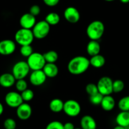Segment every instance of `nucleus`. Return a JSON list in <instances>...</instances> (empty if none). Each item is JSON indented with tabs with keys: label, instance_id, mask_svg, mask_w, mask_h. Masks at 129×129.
<instances>
[{
	"label": "nucleus",
	"instance_id": "nucleus-1",
	"mask_svg": "<svg viewBox=\"0 0 129 129\" xmlns=\"http://www.w3.org/2000/svg\"><path fill=\"white\" fill-rule=\"evenodd\" d=\"M90 61L84 56H77L69 61L67 65L68 71L72 75H81L87 70Z\"/></svg>",
	"mask_w": 129,
	"mask_h": 129
},
{
	"label": "nucleus",
	"instance_id": "nucleus-2",
	"mask_svg": "<svg viewBox=\"0 0 129 129\" xmlns=\"http://www.w3.org/2000/svg\"><path fill=\"white\" fill-rule=\"evenodd\" d=\"M105 30V25L101 21L94 20L88 25L86 33L90 40L98 41L102 38Z\"/></svg>",
	"mask_w": 129,
	"mask_h": 129
},
{
	"label": "nucleus",
	"instance_id": "nucleus-3",
	"mask_svg": "<svg viewBox=\"0 0 129 129\" xmlns=\"http://www.w3.org/2000/svg\"><path fill=\"white\" fill-rule=\"evenodd\" d=\"M34 39V34L31 29L21 28L15 34V40L19 45H30Z\"/></svg>",
	"mask_w": 129,
	"mask_h": 129
},
{
	"label": "nucleus",
	"instance_id": "nucleus-4",
	"mask_svg": "<svg viewBox=\"0 0 129 129\" xmlns=\"http://www.w3.org/2000/svg\"><path fill=\"white\" fill-rule=\"evenodd\" d=\"M27 63L30 69L32 71H34V70H43L46 62L44 59L43 54L38 52H34L27 58Z\"/></svg>",
	"mask_w": 129,
	"mask_h": 129
},
{
	"label": "nucleus",
	"instance_id": "nucleus-5",
	"mask_svg": "<svg viewBox=\"0 0 129 129\" xmlns=\"http://www.w3.org/2000/svg\"><path fill=\"white\" fill-rule=\"evenodd\" d=\"M30 70L27 61H20L13 65L12 74L16 80L24 79L28 75Z\"/></svg>",
	"mask_w": 129,
	"mask_h": 129
},
{
	"label": "nucleus",
	"instance_id": "nucleus-6",
	"mask_svg": "<svg viewBox=\"0 0 129 129\" xmlns=\"http://www.w3.org/2000/svg\"><path fill=\"white\" fill-rule=\"evenodd\" d=\"M34 38L43 39L49 34L50 32V25L45 20L36 22L32 29Z\"/></svg>",
	"mask_w": 129,
	"mask_h": 129
},
{
	"label": "nucleus",
	"instance_id": "nucleus-7",
	"mask_svg": "<svg viewBox=\"0 0 129 129\" xmlns=\"http://www.w3.org/2000/svg\"><path fill=\"white\" fill-rule=\"evenodd\" d=\"M63 111L67 116L75 117L81 112V106L76 100H69L64 103Z\"/></svg>",
	"mask_w": 129,
	"mask_h": 129
},
{
	"label": "nucleus",
	"instance_id": "nucleus-8",
	"mask_svg": "<svg viewBox=\"0 0 129 129\" xmlns=\"http://www.w3.org/2000/svg\"><path fill=\"white\" fill-rule=\"evenodd\" d=\"M113 80L109 77H103L98 82L97 87L102 95H110L113 93Z\"/></svg>",
	"mask_w": 129,
	"mask_h": 129
},
{
	"label": "nucleus",
	"instance_id": "nucleus-9",
	"mask_svg": "<svg viewBox=\"0 0 129 129\" xmlns=\"http://www.w3.org/2000/svg\"><path fill=\"white\" fill-rule=\"evenodd\" d=\"M5 101L6 104L12 108H17L23 103L21 94L15 91H10L7 93L5 98Z\"/></svg>",
	"mask_w": 129,
	"mask_h": 129
},
{
	"label": "nucleus",
	"instance_id": "nucleus-10",
	"mask_svg": "<svg viewBox=\"0 0 129 129\" xmlns=\"http://www.w3.org/2000/svg\"><path fill=\"white\" fill-rule=\"evenodd\" d=\"M16 49V44L11 39H4L0 41V54L8 56L13 54Z\"/></svg>",
	"mask_w": 129,
	"mask_h": 129
},
{
	"label": "nucleus",
	"instance_id": "nucleus-11",
	"mask_svg": "<svg viewBox=\"0 0 129 129\" xmlns=\"http://www.w3.org/2000/svg\"><path fill=\"white\" fill-rule=\"evenodd\" d=\"M47 77L43 70L32 71L29 77L30 82L34 86H40L44 84Z\"/></svg>",
	"mask_w": 129,
	"mask_h": 129
},
{
	"label": "nucleus",
	"instance_id": "nucleus-12",
	"mask_svg": "<svg viewBox=\"0 0 129 129\" xmlns=\"http://www.w3.org/2000/svg\"><path fill=\"white\" fill-rule=\"evenodd\" d=\"M64 17L67 22L71 23H77L80 18V14L76 8L69 7L64 11Z\"/></svg>",
	"mask_w": 129,
	"mask_h": 129
},
{
	"label": "nucleus",
	"instance_id": "nucleus-13",
	"mask_svg": "<svg viewBox=\"0 0 129 129\" xmlns=\"http://www.w3.org/2000/svg\"><path fill=\"white\" fill-rule=\"evenodd\" d=\"M32 108L27 103H23L18 108H17V117L21 120H27L32 115Z\"/></svg>",
	"mask_w": 129,
	"mask_h": 129
},
{
	"label": "nucleus",
	"instance_id": "nucleus-14",
	"mask_svg": "<svg viewBox=\"0 0 129 129\" xmlns=\"http://www.w3.org/2000/svg\"><path fill=\"white\" fill-rule=\"evenodd\" d=\"M20 25L21 27L26 29H32L36 23V17L31 15L30 13H25L22 15L20 18Z\"/></svg>",
	"mask_w": 129,
	"mask_h": 129
},
{
	"label": "nucleus",
	"instance_id": "nucleus-15",
	"mask_svg": "<svg viewBox=\"0 0 129 129\" xmlns=\"http://www.w3.org/2000/svg\"><path fill=\"white\" fill-rule=\"evenodd\" d=\"M16 79L10 73H5L0 75V85L5 88H10L15 84Z\"/></svg>",
	"mask_w": 129,
	"mask_h": 129
},
{
	"label": "nucleus",
	"instance_id": "nucleus-16",
	"mask_svg": "<svg viewBox=\"0 0 129 129\" xmlns=\"http://www.w3.org/2000/svg\"><path fill=\"white\" fill-rule=\"evenodd\" d=\"M80 126L82 129H96L97 123L92 116L85 115L80 120Z\"/></svg>",
	"mask_w": 129,
	"mask_h": 129
},
{
	"label": "nucleus",
	"instance_id": "nucleus-17",
	"mask_svg": "<svg viewBox=\"0 0 129 129\" xmlns=\"http://www.w3.org/2000/svg\"><path fill=\"white\" fill-rule=\"evenodd\" d=\"M115 103H116L113 97L111 96V95H106L103 96L100 105L103 110L106 111H110L114 109Z\"/></svg>",
	"mask_w": 129,
	"mask_h": 129
},
{
	"label": "nucleus",
	"instance_id": "nucleus-18",
	"mask_svg": "<svg viewBox=\"0 0 129 129\" xmlns=\"http://www.w3.org/2000/svg\"><path fill=\"white\" fill-rule=\"evenodd\" d=\"M45 75L48 78H54L58 75L59 70L55 63H46L43 69Z\"/></svg>",
	"mask_w": 129,
	"mask_h": 129
},
{
	"label": "nucleus",
	"instance_id": "nucleus-19",
	"mask_svg": "<svg viewBox=\"0 0 129 129\" xmlns=\"http://www.w3.org/2000/svg\"><path fill=\"white\" fill-rule=\"evenodd\" d=\"M101 46L98 41L90 40L87 45V53L90 56L97 55L100 53Z\"/></svg>",
	"mask_w": 129,
	"mask_h": 129
},
{
	"label": "nucleus",
	"instance_id": "nucleus-20",
	"mask_svg": "<svg viewBox=\"0 0 129 129\" xmlns=\"http://www.w3.org/2000/svg\"><path fill=\"white\" fill-rule=\"evenodd\" d=\"M116 122L119 126L126 128L129 126V111H120L116 117Z\"/></svg>",
	"mask_w": 129,
	"mask_h": 129
},
{
	"label": "nucleus",
	"instance_id": "nucleus-21",
	"mask_svg": "<svg viewBox=\"0 0 129 129\" xmlns=\"http://www.w3.org/2000/svg\"><path fill=\"white\" fill-rule=\"evenodd\" d=\"M90 61V65L96 69H100L103 67L106 63V59L105 57L101 54H99L97 55L91 56L90 59H89Z\"/></svg>",
	"mask_w": 129,
	"mask_h": 129
},
{
	"label": "nucleus",
	"instance_id": "nucleus-22",
	"mask_svg": "<svg viewBox=\"0 0 129 129\" xmlns=\"http://www.w3.org/2000/svg\"><path fill=\"white\" fill-rule=\"evenodd\" d=\"M64 103L61 100L54 98L49 103V107L51 111L53 113H59L63 110Z\"/></svg>",
	"mask_w": 129,
	"mask_h": 129
},
{
	"label": "nucleus",
	"instance_id": "nucleus-23",
	"mask_svg": "<svg viewBox=\"0 0 129 129\" xmlns=\"http://www.w3.org/2000/svg\"><path fill=\"white\" fill-rule=\"evenodd\" d=\"M44 20L49 25H56L58 24L60 21V17L59 15L55 12H51L48 13L46 16Z\"/></svg>",
	"mask_w": 129,
	"mask_h": 129
},
{
	"label": "nucleus",
	"instance_id": "nucleus-24",
	"mask_svg": "<svg viewBox=\"0 0 129 129\" xmlns=\"http://www.w3.org/2000/svg\"><path fill=\"white\" fill-rule=\"evenodd\" d=\"M44 58L46 63H55L58 59V54L56 51L54 50H50L43 54Z\"/></svg>",
	"mask_w": 129,
	"mask_h": 129
},
{
	"label": "nucleus",
	"instance_id": "nucleus-25",
	"mask_svg": "<svg viewBox=\"0 0 129 129\" xmlns=\"http://www.w3.org/2000/svg\"><path fill=\"white\" fill-rule=\"evenodd\" d=\"M118 108L123 111H129V95L123 97L118 103Z\"/></svg>",
	"mask_w": 129,
	"mask_h": 129
},
{
	"label": "nucleus",
	"instance_id": "nucleus-26",
	"mask_svg": "<svg viewBox=\"0 0 129 129\" xmlns=\"http://www.w3.org/2000/svg\"><path fill=\"white\" fill-rule=\"evenodd\" d=\"M125 88V84L123 81L120 79L115 80L113 82V92L119 93L123 91Z\"/></svg>",
	"mask_w": 129,
	"mask_h": 129
},
{
	"label": "nucleus",
	"instance_id": "nucleus-27",
	"mask_svg": "<svg viewBox=\"0 0 129 129\" xmlns=\"http://www.w3.org/2000/svg\"><path fill=\"white\" fill-rule=\"evenodd\" d=\"M22 98L23 100V102H28L32 100L34 97V92L33 90L30 89H27L24 91L21 92Z\"/></svg>",
	"mask_w": 129,
	"mask_h": 129
},
{
	"label": "nucleus",
	"instance_id": "nucleus-28",
	"mask_svg": "<svg viewBox=\"0 0 129 129\" xmlns=\"http://www.w3.org/2000/svg\"><path fill=\"white\" fill-rule=\"evenodd\" d=\"M103 96L104 95H102L101 93L98 92L96 94L90 95L89 101H90V103L92 104L93 105H101Z\"/></svg>",
	"mask_w": 129,
	"mask_h": 129
},
{
	"label": "nucleus",
	"instance_id": "nucleus-29",
	"mask_svg": "<svg viewBox=\"0 0 129 129\" xmlns=\"http://www.w3.org/2000/svg\"><path fill=\"white\" fill-rule=\"evenodd\" d=\"M20 54H22V56L26 57V58H28V56H30L32 53H34L31 45L22 46L20 49Z\"/></svg>",
	"mask_w": 129,
	"mask_h": 129
},
{
	"label": "nucleus",
	"instance_id": "nucleus-30",
	"mask_svg": "<svg viewBox=\"0 0 129 129\" xmlns=\"http://www.w3.org/2000/svg\"><path fill=\"white\" fill-rule=\"evenodd\" d=\"M15 87L17 91L22 92L27 89V83L24 79L17 80L15 82Z\"/></svg>",
	"mask_w": 129,
	"mask_h": 129
},
{
	"label": "nucleus",
	"instance_id": "nucleus-31",
	"mask_svg": "<svg viewBox=\"0 0 129 129\" xmlns=\"http://www.w3.org/2000/svg\"><path fill=\"white\" fill-rule=\"evenodd\" d=\"M85 91L88 94L90 95L95 94L96 93L99 92L98 89L97 87V84H94V83H89L85 87Z\"/></svg>",
	"mask_w": 129,
	"mask_h": 129
},
{
	"label": "nucleus",
	"instance_id": "nucleus-32",
	"mask_svg": "<svg viewBox=\"0 0 129 129\" xmlns=\"http://www.w3.org/2000/svg\"><path fill=\"white\" fill-rule=\"evenodd\" d=\"M3 126L5 129H16L17 123L14 119L12 118H8L4 121Z\"/></svg>",
	"mask_w": 129,
	"mask_h": 129
},
{
	"label": "nucleus",
	"instance_id": "nucleus-33",
	"mask_svg": "<svg viewBox=\"0 0 129 129\" xmlns=\"http://www.w3.org/2000/svg\"><path fill=\"white\" fill-rule=\"evenodd\" d=\"M46 129H63V124L59 121H52L47 125Z\"/></svg>",
	"mask_w": 129,
	"mask_h": 129
},
{
	"label": "nucleus",
	"instance_id": "nucleus-34",
	"mask_svg": "<svg viewBox=\"0 0 129 129\" xmlns=\"http://www.w3.org/2000/svg\"><path fill=\"white\" fill-rule=\"evenodd\" d=\"M29 13L31 15H32L34 17L39 15L41 13V8L39 5H34L30 8L29 10Z\"/></svg>",
	"mask_w": 129,
	"mask_h": 129
},
{
	"label": "nucleus",
	"instance_id": "nucleus-35",
	"mask_svg": "<svg viewBox=\"0 0 129 129\" xmlns=\"http://www.w3.org/2000/svg\"><path fill=\"white\" fill-rule=\"evenodd\" d=\"M60 0H43V2L47 6L50 7H55L59 3Z\"/></svg>",
	"mask_w": 129,
	"mask_h": 129
},
{
	"label": "nucleus",
	"instance_id": "nucleus-36",
	"mask_svg": "<svg viewBox=\"0 0 129 129\" xmlns=\"http://www.w3.org/2000/svg\"><path fill=\"white\" fill-rule=\"evenodd\" d=\"M75 127L74 123L72 122H67L63 124V129H75Z\"/></svg>",
	"mask_w": 129,
	"mask_h": 129
},
{
	"label": "nucleus",
	"instance_id": "nucleus-37",
	"mask_svg": "<svg viewBox=\"0 0 129 129\" xmlns=\"http://www.w3.org/2000/svg\"><path fill=\"white\" fill-rule=\"evenodd\" d=\"M3 111H4V106L3 104L0 102V116L3 113Z\"/></svg>",
	"mask_w": 129,
	"mask_h": 129
},
{
	"label": "nucleus",
	"instance_id": "nucleus-38",
	"mask_svg": "<svg viewBox=\"0 0 129 129\" xmlns=\"http://www.w3.org/2000/svg\"><path fill=\"white\" fill-rule=\"evenodd\" d=\"M113 129H126V128L123 127V126H119V125H117V126H115V127H114Z\"/></svg>",
	"mask_w": 129,
	"mask_h": 129
},
{
	"label": "nucleus",
	"instance_id": "nucleus-39",
	"mask_svg": "<svg viewBox=\"0 0 129 129\" xmlns=\"http://www.w3.org/2000/svg\"><path fill=\"white\" fill-rule=\"evenodd\" d=\"M120 2H121L122 3H125V4L129 3V0H120Z\"/></svg>",
	"mask_w": 129,
	"mask_h": 129
},
{
	"label": "nucleus",
	"instance_id": "nucleus-40",
	"mask_svg": "<svg viewBox=\"0 0 129 129\" xmlns=\"http://www.w3.org/2000/svg\"><path fill=\"white\" fill-rule=\"evenodd\" d=\"M105 1H106V2H113V1H115V0H105Z\"/></svg>",
	"mask_w": 129,
	"mask_h": 129
},
{
	"label": "nucleus",
	"instance_id": "nucleus-41",
	"mask_svg": "<svg viewBox=\"0 0 129 129\" xmlns=\"http://www.w3.org/2000/svg\"><path fill=\"white\" fill-rule=\"evenodd\" d=\"M75 129H82V128H75Z\"/></svg>",
	"mask_w": 129,
	"mask_h": 129
},
{
	"label": "nucleus",
	"instance_id": "nucleus-42",
	"mask_svg": "<svg viewBox=\"0 0 129 129\" xmlns=\"http://www.w3.org/2000/svg\"><path fill=\"white\" fill-rule=\"evenodd\" d=\"M126 129H129V126H128V127H127V128H126Z\"/></svg>",
	"mask_w": 129,
	"mask_h": 129
},
{
	"label": "nucleus",
	"instance_id": "nucleus-43",
	"mask_svg": "<svg viewBox=\"0 0 129 129\" xmlns=\"http://www.w3.org/2000/svg\"><path fill=\"white\" fill-rule=\"evenodd\" d=\"M16 129H17V128H16Z\"/></svg>",
	"mask_w": 129,
	"mask_h": 129
}]
</instances>
